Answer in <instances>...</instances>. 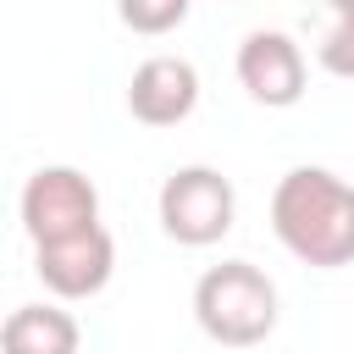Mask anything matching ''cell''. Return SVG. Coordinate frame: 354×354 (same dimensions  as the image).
Returning <instances> with one entry per match:
<instances>
[{"label":"cell","mask_w":354,"mask_h":354,"mask_svg":"<svg viewBox=\"0 0 354 354\" xmlns=\"http://www.w3.org/2000/svg\"><path fill=\"white\" fill-rule=\"evenodd\" d=\"M199 105V72L183 55H149L138 61L133 83H127V111L144 127H177L188 122Z\"/></svg>","instance_id":"7"},{"label":"cell","mask_w":354,"mask_h":354,"mask_svg":"<svg viewBox=\"0 0 354 354\" xmlns=\"http://www.w3.org/2000/svg\"><path fill=\"white\" fill-rule=\"evenodd\" d=\"M271 232L304 266L337 271L354 260V183L326 166H293L271 194Z\"/></svg>","instance_id":"1"},{"label":"cell","mask_w":354,"mask_h":354,"mask_svg":"<svg viewBox=\"0 0 354 354\" xmlns=\"http://www.w3.org/2000/svg\"><path fill=\"white\" fill-rule=\"evenodd\" d=\"M194 321L221 348H254L277 326V282L254 260H221L194 282Z\"/></svg>","instance_id":"2"},{"label":"cell","mask_w":354,"mask_h":354,"mask_svg":"<svg viewBox=\"0 0 354 354\" xmlns=\"http://www.w3.org/2000/svg\"><path fill=\"white\" fill-rule=\"evenodd\" d=\"M315 55L332 77H354V0H332V28Z\"/></svg>","instance_id":"10"},{"label":"cell","mask_w":354,"mask_h":354,"mask_svg":"<svg viewBox=\"0 0 354 354\" xmlns=\"http://www.w3.org/2000/svg\"><path fill=\"white\" fill-rule=\"evenodd\" d=\"M232 216H238V194L216 166H177L160 183V227L188 249L221 243L232 232Z\"/></svg>","instance_id":"3"},{"label":"cell","mask_w":354,"mask_h":354,"mask_svg":"<svg viewBox=\"0 0 354 354\" xmlns=\"http://www.w3.org/2000/svg\"><path fill=\"white\" fill-rule=\"evenodd\" d=\"M188 6H194V0H116V17H122L133 33L160 39V33H171V28L188 17Z\"/></svg>","instance_id":"9"},{"label":"cell","mask_w":354,"mask_h":354,"mask_svg":"<svg viewBox=\"0 0 354 354\" xmlns=\"http://www.w3.org/2000/svg\"><path fill=\"white\" fill-rule=\"evenodd\" d=\"M83 332L72 321V310L61 304H17L0 326V348L6 354H77Z\"/></svg>","instance_id":"8"},{"label":"cell","mask_w":354,"mask_h":354,"mask_svg":"<svg viewBox=\"0 0 354 354\" xmlns=\"http://www.w3.org/2000/svg\"><path fill=\"white\" fill-rule=\"evenodd\" d=\"M33 249H39L33 271L55 299H94L116 271V243L105 227H88V232H72L55 243H33Z\"/></svg>","instance_id":"5"},{"label":"cell","mask_w":354,"mask_h":354,"mask_svg":"<svg viewBox=\"0 0 354 354\" xmlns=\"http://www.w3.org/2000/svg\"><path fill=\"white\" fill-rule=\"evenodd\" d=\"M238 83L249 88V100H260L271 111L299 105L304 100V50L277 28H254L238 44Z\"/></svg>","instance_id":"6"},{"label":"cell","mask_w":354,"mask_h":354,"mask_svg":"<svg viewBox=\"0 0 354 354\" xmlns=\"http://www.w3.org/2000/svg\"><path fill=\"white\" fill-rule=\"evenodd\" d=\"M22 227L33 243H55L100 227V188L77 166H39L22 188Z\"/></svg>","instance_id":"4"}]
</instances>
